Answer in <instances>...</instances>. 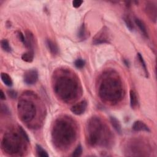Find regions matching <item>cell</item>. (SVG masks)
I'll return each instance as SVG.
<instances>
[{
  "mask_svg": "<svg viewBox=\"0 0 157 157\" xmlns=\"http://www.w3.org/2000/svg\"><path fill=\"white\" fill-rule=\"evenodd\" d=\"M87 31L85 29V26L84 24H82V25L80 27L79 30L78 31V37L82 40H84L87 38Z\"/></svg>",
  "mask_w": 157,
  "mask_h": 157,
  "instance_id": "2e32d148",
  "label": "cell"
},
{
  "mask_svg": "<svg viewBox=\"0 0 157 157\" xmlns=\"http://www.w3.org/2000/svg\"><path fill=\"white\" fill-rule=\"evenodd\" d=\"M25 39L26 44L25 47L29 49L30 51H34V38L32 33L30 31H26L25 33Z\"/></svg>",
  "mask_w": 157,
  "mask_h": 157,
  "instance_id": "8992f818",
  "label": "cell"
},
{
  "mask_svg": "<svg viewBox=\"0 0 157 157\" xmlns=\"http://www.w3.org/2000/svg\"><path fill=\"white\" fill-rule=\"evenodd\" d=\"M38 79V72L36 69L26 71L23 75V81L27 85H33Z\"/></svg>",
  "mask_w": 157,
  "mask_h": 157,
  "instance_id": "3957f363",
  "label": "cell"
},
{
  "mask_svg": "<svg viewBox=\"0 0 157 157\" xmlns=\"http://www.w3.org/2000/svg\"><path fill=\"white\" fill-rule=\"evenodd\" d=\"M137 57H138V61L141 66V68H142V69L144 70L145 75H146V77H148V70H147V65L145 64V62L143 58V57L142 56V55L140 54V53H138V55H137Z\"/></svg>",
  "mask_w": 157,
  "mask_h": 157,
  "instance_id": "9a60e30c",
  "label": "cell"
},
{
  "mask_svg": "<svg viewBox=\"0 0 157 157\" xmlns=\"http://www.w3.org/2000/svg\"><path fill=\"white\" fill-rule=\"evenodd\" d=\"M85 65V61L82 59H77L74 62L75 66L78 69H82L84 67Z\"/></svg>",
  "mask_w": 157,
  "mask_h": 157,
  "instance_id": "d6986e66",
  "label": "cell"
},
{
  "mask_svg": "<svg viewBox=\"0 0 157 157\" xmlns=\"http://www.w3.org/2000/svg\"><path fill=\"white\" fill-rule=\"evenodd\" d=\"M145 11L147 16L154 22L156 20V5L154 2H148L145 5Z\"/></svg>",
  "mask_w": 157,
  "mask_h": 157,
  "instance_id": "5b68a950",
  "label": "cell"
},
{
  "mask_svg": "<svg viewBox=\"0 0 157 157\" xmlns=\"http://www.w3.org/2000/svg\"><path fill=\"white\" fill-rule=\"evenodd\" d=\"M130 105L132 108H135L138 104V98L136 95V92L131 90L130 92Z\"/></svg>",
  "mask_w": 157,
  "mask_h": 157,
  "instance_id": "8fae6325",
  "label": "cell"
},
{
  "mask_svg": "<svg viewBox=\"0 0 157 157\" xmlns=\"http://www.w3.org/2000/svg\"><path fill=\"white\" fill-rule=\"evenodd\" d=\"M110 34L108 28L103 27L93 38V44L94 45L107 44L110 43Z\"/></svg>",
  "mask_w": 157,
  "mask_h": 157,
  "instance_id": "7a4b0ae2",
  "label": "cell"
},
{
  "mask_svg": "<svg viewBox=\"0 0 157 157\" xmlns=\"http://www.w3.org/2000/svg\"><path fill=\"white\" fill-rule=\"evenodd\" d=\"M19 132L20 133V134H21V135L22 136V137L23 138V139H24L27 142H30V138H29L28 134H26V131H25L23 129V128L21 127H19Z\"/></svg>",
  "mask_w": 157,
  "mask_h": 157,
  "instance_id": "44dd1931",
  "label": "cell"
},
{
  "mask_svg": "<svg viewBox=\"0 0 157 157\" xmlns=\"http://www.w3.org/2000/svg\"><path fill=\"white\" fill-rule=\"evenodd\" d=\"M1 47H2V49L6 52L10 53L12 51V49L9 45V43L8 41L6 40V39H3V40H2Z\"/></svg>",
  "mask_w": 157,
  "mask_h": 157,
  "instance_id": "e0dca14e",
  "label": "cell"
},
{
  "mask_svg": "<svg viewBox=\"0 0 157 157\" xmlns=\"http://www.w3.org/2000/svg\"><path fill=\"white\" fill-rule=\"evenodd\" d=\"M133 130L134 131H146L150 132V130L143 122L138 120L136 121L133 125Z\"/></svg>",
  "mask_w": 157,
  "mask_h": 157,
  "instance_id": "52a82bcc",
  "label": "cell"
},
{
  "mask_svg": "<svg viewBox=\"0 0 157 157\" xmlns=\"http://www.w3.org/2000/svg\"><path fill=\"white\" fill-rule=\"evenodd\" d=\"M110 123H111L113 128H114V130L118 133L120 134L122 133V127H121L120 122L114 117H110Z\"/></svg>",
  "mask_w": 157,
  "mask_h": 157,
  "instance_id": "9c48e42d",
  "label": "cell"
},
{
  "mask_svg": "<svg viewBox=\"0 0 157 157\" xmlns=\"http://www.w3.org/2000/svg\"><path fill=\"white\" fill-rule=\"evenodd\" d=\"M87 107V103L86 101L84 100L72 106L71 108V110L74 114L77 115H80L83 114L85 112Z\"/></svg>",
  "mask_w": 157,
  "mask_h": 157,
  "instance_id": "277c9868",
  "label": "cell"
},
{
  "mask_svg": "<svg viewBox=\"0 0 157 157\" xmlns=\"http://www.w3.org/2000/svg\"><path fill=\"white\" fill-rule=\"evenodd\" d=\"M46 45L52 54H53V55L58 54V48L57 45L54 42L51 41V39H47Z\"/></svg>",
  "mask_w": 157,
  "mask_h": 157,
  "instance_id": "30bf717a",
  "label": "cell"
},
{
  "mask_svg": "<svg viewBox=\"0 0 157 157\" xmlns=\"http://www.w3.org/2000/svg\"><path fill=\"white\" fill-rule=\"evenodd\" d=\"M72 3L74 8H78L82 5V4L83 3V1H81V0H74V1L72 2Z\"/></svg>",
  "mask_w": 157,
  "mask_h": 157,
  "instance_id": "7402d4cb",
  "label": "cell"
},
{
  "mask_svg": "<svg viewBox=\"0 0 157 157\" xmlns=\"http://www.w3.org/2000/svg\"><path fill=\"white\" fill-rule=\"evenodd\" d=\"M0 98H1L2 100H5L6 99L5 94L2 90H1V91H0Z\"/></svg>",
  "mask_w": 157,
  "mask_h": 157,
  "instance_id": "cb8c5ba5",
  "label": "cell"
},
{
  "mask_svg": "<svg viewBox=\"0 0 157 157\" xmlns=\"http://www.w3.org/2000/svg\"><path fill=\"white\" fill-rule=\"evenodd\" d=\"M36 151L37 155L40 157H49V154L40 145L37 144L36 145Z\"/></svg>",
  "mask_w": 157,
  "mask_h": 157,
  "instance_id": "5bb4252c",
  "label": "cell"
},
{
  "mask_svg": "<svg viewBox=\"0 0 157 157\" xmlns=\"http://www.w3.org/2000/svg\"><path fill=\"white\" fill-rule=\"evenodd\" d=\"M1 78L3 83L8 87H11L13 85V82L11 77L7 73L2 72Z\"/></svg>",
  "mask_w": 157,
  "mask_h": 157,
  "instance_id": "7c38bea8",
  "label": "cell"
},
{
  "mask_svg": "<svg viewBox=\"0 0 157 157\" xmlns=\"http://www.w3.org/2000/svg\"><path fill=\"white\" fill-rule=\"evenodd\" d=\"M22 59L27 63H31L34 59V51H28L22 55Z\"/></svg>",
  "mask_w": 157,
  "mask_h": 157,
  "instance_id": "4fadbf2b",
  "label": "cell"
},
{
  "mask_svg": "<svg viewBox=\"0 0 157 157\" xmlns=\"http://www.w3.org/2000/svg\"><path fill=\"white\" fill-rule=\"evenodd\" d=\"M36 106L31 101L22 99L19 101L18 112L19 117L24 122H31L36 115Z\"/></svg>",
  "mask_w": 157,
  "mask_h": 157,
  "instance_id": "6da1fadb",
  "label": "cell"
},
{
  "mask_svg": "<svg viewBox=\"0 0 157 157\" xmlns=\"http://www.w3.org/2000/svg\"><path fill=\"white\" fill-rule=\"evenodd\" d=\"M18 37H19V39H20V41L21 42H22V43L25 46V44H26L25 36H24V34L22 32L19 31L18 32Z\"/></svg>",
  "mask_w": 157,
  "mask_h": 157,
  "instance_id": "603a6c76",
  "label": "cell"
},
{
  "mask_svg": "<svg viewBox=\"0 0 157 157\" xmlns=\"http://www.w3.org/2000/svg\"><path fill=\"white\" fill-rule=\"evenodd\" d=\"M82 153V147L81 145H78L75 150L73 152L72 156H80Z\"/></svg>",
  "mask_w": 157,
  "mask_h": 157,
  "instance_id": "ffe728a7",
  "label": "cell"
},
{
  "mask_svg": "<svg viewBox=\"0 0 157 157\" xmlns=\"http://www.w3.org/2000/svg\"><path fill=\"white\" fill-rule=\"evenodd\" d=\"M124 21L125 22V24L127 26V28L130 30V31H133L134 30V25L131 20V19L128 17H126L124 18Z\"/></svg>",
  "mask_w": 157,
  "mask_h": 157,
  "instance_id": "ac0fdd59",
  "label": "cell"
},
{
  "mask_svg": "<svg viewBox=\"0 0 157 157\" xmlns=\"http://www.w3.org/2000/svg\"><path fill=\"white\" fill-rule=\"evenodd\" d=\"M134 21H135V23L136 24V25L138 26L139 30L141 31V33L145 37H148V32L146 28V26L145 25V24L143 22H142L138 18H135L134 19Z\"/></svg>",
  "mask_w": 157,
  "mask_h": 157,
  "instance_id": "ba28073f",
  "label": "cell"
}]
</instances>
